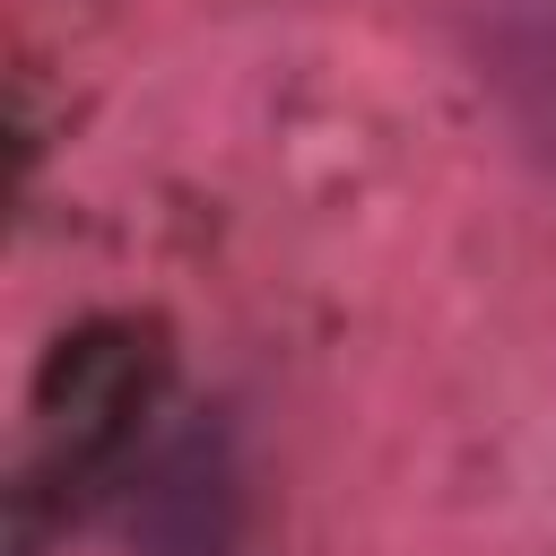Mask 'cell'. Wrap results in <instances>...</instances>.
I'll list each match as a JSON object with an SVG mask.
<instances>
[{
	"label": "cell",
	"instance_id": "obj_1",
	"mask_svg": "<svg viewBox=\"0 0 556 556\" xmlns=\"http://www.w3.org/2000/svg\"><path fill=\"white\" fill-rule=\"evenodd\" d=\"M521 9H530V17H556V0H521Z\"/></svg>",
	"mask_w": 556,
	"mask_h": 556
}]
</instances>
